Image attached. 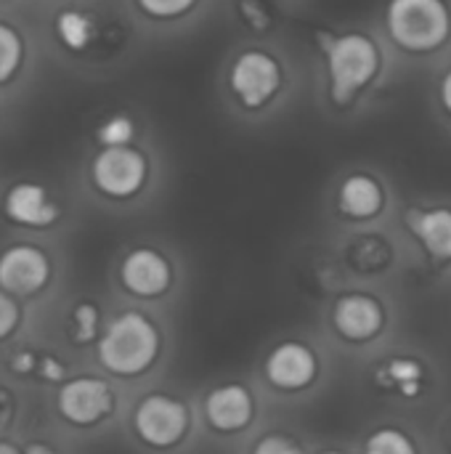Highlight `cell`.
<instances>
[{"label": "cell", "instance_id": "1", "mask_svg": "<svg viewBox=\"0 0 451 454\" xmlns=\"http://www.w3.org/2000/svg\"><path fill=\"white\" fill-rule=\"evenodd\" d=\"M319 45L324 53L327 96L338 109L354 106L385 69L383 45L369 32H322Z\"/></svg>", "mask_w": 451, "mask_h": 454}, {"label": "cell", "instance_id": "2", "mask_svg": "<svg viewBox=\"0 0 451 454\" xmlns=\"http://www.w3.org/2000/svg\"><path fill=\"white\" fill-rule=\"evenodd\" d=\"M159 330L141 311L117 314L101 333L96 343L98 364L117 378L144 375L159 356Z\"/></svg>", "mask_w": 451, "mask_h": 454}, {"label": "cell", "instance_id": "3", "mask_svg": "<svg viewBox=\"0 0 451 454\" xmlns=\"http://www.w3.org/2000/svg\"><path fill=\"white\" fill-rule=\"evenodd\" d=\"M385 35L407 56H433L451 43L449 0H388Z\"/></svg>", "mask_w": 451, "mask_h": 454}, {"label": "cell", "instance_id": "4", "mask_svg": "<svg viewBox=\"0 0 451 454\" xmlns=\"http://www.w3.org/2000/svg\"><path fill=\"white\" fill-rule=\"evenodd\" d=\"M229 90L247 112H263L284 90V67L266 48H245L229 67Z\"/></svg>", "mask_w": 451, "mask_h": 454}, {"label": "cell", "instance_id": "5", "mask_svg": "<svg viewBox=\"0 0 451 454\" xmlns=\"http://www.w3.org/2000/svg\"><path fill=\"white\" fill-rule=\"evenodd\" d=\"M133 431L149 450H173L189 434V410L167 394H149L133 410Z\"/></svg>", "mask_w": 451, "mask_h": 454}, {"label": "cell", "instance_id": "6", "mask_svg": "<svg viewBox=\"0 0 451 454\" xmlns=\"http://www.w3.org/2000/svg\"><path fill=\"white\" fill-rule=\"evenodd\" d=\"M93 186L109 200L136 197L149 178V160L136 146H106L90 165Z\"/></svg>", "mask_w": 451, "mask_h": 454}, {"label": "cell", "instance_id": "7", "mask_svg": "<svg viewBox=\"0 0 451 454\" xmlns=\"http://www.w3.org/2000/svg\"><path fill=\"white\" fill-rule=\"evenodd\" d=\"M56 412L72 428H93L114 412V391L96 375L69 378L56 391Z\"/></svg>", "mask_w": 451, "mask_h": 454}, {"label": "cell", "instance_id": "8", "mask_svg": "<svg viewBox=\"0 0 451 454\" xmlns=\"http://www.w3.org/2000/svg\"><path fill=\"white\" fill-rule=\"evenodd\" d=\"M53 277L51 258L35 245H11L0 253V290L13 298L37 295Z\"/></svg>", "mask_w": 451, "mask_h": 454}, {"label": "cell", "instance_id": "9", "mask_svg": "<svg viewBox=\"0 0 451 454\" xmlns=\"http://www.w3.org/2000/svg\"><path fill=\"white\" fill-rule=\"evenodd\" d=\"M120 282L130 295L152 301V298H159L170 290L173 266L159 250L136 247L120 263Z\"/></svg>", "mask_w": 451, "mask_h": 454}, {"label": "cell", "instance_id": "10", "mask_svg": "<svg viewBox=\"0 0 451 454\" xmlns=\"http://www.w3.org/2000/svg\"><path fill=\"white\" fill-rule=\"evenodd\" d=\"M263 372L279 391H303L316 380L319 359L311 346L300 340H284L266 356Z\"/></svg>", "mask_w": 451, "mask_h": 454}, {"label": "cell", "instance_id": "11", "mask_svg": "<svg viewBox=\"0 0 451 454\" xmlns=\"http://www.w3.org/2000/svg\"><path fill=\"white\" fill-rule=\"evenodd\" d=\"M332 325L335 330L351 340V343H367L377 338L385 327V311L380 301L364 293H348L338 298L332 309Z\"/></svg>", "mask_w": 451, "mask_h": 454}, {"label": "cell", "instance_id": "12", "mask_svg": "<svg viewBox=\"0 0 451 454\" xmlns=\"http://www.w3.org/2000/svg\"><path fill=\"white\" fill-rule=\"evenodd\" d=\"M205 418L210 428L218 434L245 431L255 418V399L250 388H245L242 383L218 386L205 399Z\"/></svg>", "mask_w": 451, "mask_h": 454}, {"label": "cell", "instance_id": "13", "mask_svg": "<svg viewBox=\"0 0 451 454\" xmlns=\"http://www.w3.org/2000/svg\"><path fill=\"white\" fill-rule=\"evenodd\" d=\"M3 213L11 223L27 229H48L58 221V205L48 197L40 184H16L5 192Z\"/></svg>", "mask_w": 451, "mask_h": 454}, {"label": "cell", "instance_id": "14", "mask_svg": "<svg viewBox=\"0 0 451 454\" xmlns=\"http://www.w3.org/2000/svg\"><path fill=\"white\" fill-rule=\"evenodd\" d=\"M385 189L369 173H351L338 189V207L351 221H372L385 210Z\"/></svg>", "mask_w": 451, "mask_h": 454}, {"label": "cell", "instance_id": "15", "mask_svg": "<svg viewBox=\"0 0 451 454\" xmlns=\"http://www.w3.org/2000/svg\"><path fill=\"white\" fill-rule=\"evenodd\" d=\"M409 231L423 245V250L439 261L451 263V207H423L407 215Z\"/></svg>", "mask_w": 451, "mask_h": 454}, {"label": "cell", "instance_id": "16", "mask_svg": "<svg viewBox=\"0 0 451 454\" xmlns=\"http://www.w3.org/2000/svg\"><path fill=\"white\" fill-rule=\"evenodd\" d=\"M375 383L380 391L404 396V399H417L425 386H428V375L425 367L417 359H407V356H393L388 362H383L375 372Z\"/></svg>", "mask_w": 451, "mask_h": 454}, {"label": "cell", "instance_id": "17", "mask_svg": "<svg viewBox=\"0 0 451 454\" xmlns=\"http://www.w3.org/2000/svg\"><path fill=\"white\" fill-rule=\"evenodd\" d=\"M56 32H58V40L69 51H85L96 35V24L88 13L66 8L56 16Z\"/></svg>", "mask_w": 451, "mask_h": 454}, {"label": "cell", "instance_id": "18", "mask_svg": "<svg viewBox=\"0 0 451 454\" xmlns=\"http://www.w3.org/2000/svg\"><path fill=\"white\" fill-rule=\"evenodd\" d=\"M101 330V311L96 303L90 301H82V303H74L72 314H69V333H72V340L77 346H88L93 340H98Z\"/></svg>", "mask_w": 451, "mask_h": 454}, {"label": "cell", "instance_id": "19", "mask_svg": "<svg viewBox=\"0 0 451 454\" xmlns=\"http://www.w3.org/2000/svg\"><path fill=\"white\" fill-rule=\"evenodd\" d=\"M364 454H417L415 442L399 431V428H380L375 431L367 444H364Z\"/></svg>", "mask_w": 451, "mask_h": 454}, {"label": "cell", "instance_id": "20", "mask_svg": "<svg viewBox=\"0 0 451 454\" xmlns=\"http://www.w3.org/2000/svg\"><path fill=\"white\" fill-rule=\"evenodd\" d=\"M96 138L104 149L106 146H130L136 138V122L128 114H112L98 125Z\"/></svg>", "mask_w": 451, "mask_h": 454}, {"label": "cell", "instance_id": "21", "mask_svg": "<svg viewBox=\"0 0 451 454\" xmlns=\"http://www.w3.org/2000/svg\"><path fill=\"white\" fill-rule=\"evenodd\" d=\"M136 5L144 16L154 21H178L189 16L199 5V0H136Z\"/></svg>", "mask_w": 451, "mask_h": 454}, {"label": "cell", "instance_id": "22", "mask_svg": "<svg viewBox=\"0 0 451 454\" xmlns=\"http://www.w3.org/2000/svg\"><path fill=\"white\" fill-rule=\"evenodd\" d=\"M21 37L8 24H0V82H5L21 61Z\"/></svg>", "mask_w": 451, "mask_h": 454}, {"label": "cell", "instance_id": "23", "mask_svg": "<svg viewBox=\"0 0 451 454\" xmlns=\"http://www.w3.org/2000/svg\"><path fill=\"white\" fill-rule=\"evenodd\" d=\"M237 11L242 21L255 32H266L274 24V13L266 0H237Z\"/></svg>", "mask_w": 451, "mask_h": 454}, {"label": "cell", "instance_id": "24", "mask_svg": "<svg viewBox=\"0 0 451 454\" xmlns=\"http://www.w3.org/2000/svg\"><path fill=\"white\" fill-rule=\"evenodd\" d=\"M19 325H21V309H19V303L13 301L11 293L0 290V343L8 340L19 330Z\"/></svg>", "mask_w": 451, "mask_h": 454}, {"label": "cell", "instance_id": "25", "mask_svg": "<svg viewBox=\"0 0 451 454\" xmlns=\"http://www.w3.org/2000/svg\"><path fill=\"white\" fill-rule=\"evenodd\" d=\"M253 454H303V450L282 434H268L253 447Z\"/></svg>", "mask_w": 451, "mask_h": 454}, {"label": "cell", "instance_id": "26", "mask_svg": "<svg viewBox=\"0 0 451 454\" xmlns=\"http://www.w3.org/2000/svg\"><path fill=\"white\" fill-rule=\"evenodd\" d=\"M35 378H40L43 383H64L66 380V364L56 356H40Z\"/></svg>", "mask_w": 451, "mask_h": 454}, {"label": "cell", "instance_id": "27", "mask_svg": "<svg viewBox=\"0 0 451 454\" xmlns=\"http://www.w3.org/2000/svg\"><path fill=\"white\" fill-rule=\"evenodd\" d=\"M37 362H40V359H37L32 351L21 348V351H16V354L8 359V367H11V372H16V375H35Z\"/></svg>", "mask_w": 451, "mask_h": 454}, {"label": "cell", "instance_id": "28", "mask_svg": "<svg viewBox=\"0 0 451 454\" xmlns=\"http://www.w3.org/2000/svg\"><path fill=\"white\" fill-rule=\"evenodd\" d=\"M439 104H441V112L451 120V67L439 80Z\"/></svg>", "mask_w": 451, "mask_h": 454}, {"label": "cell", "instance_id": "29", "mask_svg": "<svg viewBox=\"0 0 451 454\" xmlns=\"http://www.w3.org/2000/svg\"><path fill=\"white\" fill-rule=\"evenodd\" d=\"M24 454H58L56 452V447H51L48 442H29L24 450H21Z\"/></svg>", "mask_w": 451, "mask_h": 454}, {"label": "cell", "instance_id": "30", "mask_svg": "<svg viewBox=\"0 0 451 454\" xmlns=\"http://www.w3.org/2000/svg\"><path fill=\"white\" fill-rule=\"evenodd\" d=\"M0 454H24L19 447H13L11 442H0Z\"/></svg>", "mask_w": 451, "mask_h": 454}, {"label": "cell", "instance_id": "31", "mask_svg": "<svg viewBox=\"0 0 451 454\" xmlns=\"http://www.w3.org/2000/svg\"><path fill=\"white\" fill-rule=\"evenodd\" d=\"M319 454H346V452H338V450H324V452Z\"/></svg>", "mask_w": 451, "mask_h": 454}, {"label": "cell", "instance_id": "32", "mask_svg": "<svg viewBox=\"0 0 451 454\" xmlns=\"http://www.w3.org/2000/svg\"><path fill=\"white\" fill-rule=\"evenodd\" d=\"M3 415H5V407H3V399H0V420H3Z\"/></svg>", "mask_w": 451, "mask_h": 454}]
</instances>
